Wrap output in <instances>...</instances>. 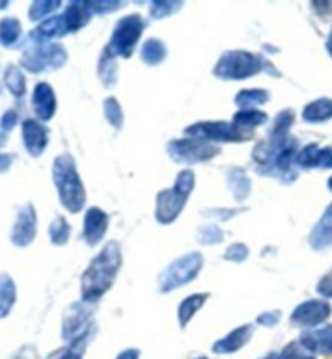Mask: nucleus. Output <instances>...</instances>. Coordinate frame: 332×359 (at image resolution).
Wrapping results in <instances>:
<instances>
[{
	"label": "nucleus",
	"instance_id": "f257e3e1",
	"mask_svg": "<svg viewBox=\"0 0 332 359\" xmlns=\"http://www.w3.org/2000/svg\"><path fill=\"white\" fill-rule=\"evenodd\" d=\"M122 266V252L119 243L109 241L104 250L94 257L81 277L83 301L94 303L107 293L115 282Z\"/></svg>",
	"mask_w": 332,
	"mask_h": 359
},
{
	"label": "nucleus",
	"instance_id": "f03ea898",
	"mask_svg": "<svg viewBox=\"0 0 332 359\" xmlns=\"http://www.w3.org/2000/svg\"><path fill=\"white\" fill-rule=\"evenodd\" d=\"M52 177L57 189H59L60 203L63 208L70 212L77 214L84 208L86 203V193L78 175L75 161L70 154H62L54 161L52 167Z\"/></svg>",
	"mask_w": 332,
	"mask_h": 359
},
{
	"label": "nucleus",
	"instance_id": "7ed1b4c3",
	"mask_svg": "<svg viewBox=\"0 0 332 359\" xmlns=\"http://www.w3.org/2000/svg\"><path fill=\"white\" fill-rule=\"evenodd\" d=\"M194 188V173L192 170H183L178 173L175 187L172 189H164L157 194L156 199V219L159 224H172L182 209L185 208V203L190 193Z\"/></svg>",
	"mask_w": 332,
	"mask_h": 359
},
{
	"label": "nucleus",
	"instance_id": "20e7f679",
	"mask_svg": "<svg viewBox=\"0 0 332 359\" xmlns=\"http://www.w3.org/2000/svg\"><path fill=\"white\" fill-rule=\"evenodd\" d=\"M270 63L263 57L244 50L225 52L214 68V75L220 80H245L263 70H267Z\"/></svg>",
	"mask_w": 332,
	"mask_h": 359
},
{
	"label": "nucleus",
	"instance_id": "39448f33",
	"mask_svg": "<svg viewBox=\"0 0 332 359\" xmlns=\"http://www.w3.org/2000/svg\"><path fill=\"white\" fill-rule=\"evenodd\" d=\"M145 21L140 15H128V17L122 18L115 26L112 38L105 47L104 54L109 55L110 59L115 57H124L128 59L133 54L136 44L143 34Z\"/></svg>",
	"mask_w": 332,
	"mask_h": 359
},
{
	"label": "nucleus",
	"instance_id": "423d86ee",
	"mask_svg": "<svg viewBox=\"0 0 332 359\" xmlns=\"http://www.w3.org/2000/svg\"><path fill=\"white\" fill-rule=\"evenodd\" d=\"M203 256L199 252H190V255L173 261L164 272L159 276V288L162 293H171L172 290L183 287L192 282L201 271Z\"/></svg>",
	"mask_w": 332,
	"mask_h": 359
},
{
	"label": "nucleus",
	"instance_id": "0eeeda50",
	"mask_svg": "<svg viewBox=\"0 0 332 359\" xmlns=\"http://www.w3.org/2000/svg\"><path fill=\"white\" fill-rule=\"evenodd\" d=\"M185 135L206 142H241L248 141L253 136L251 131L240 128L235 123H227V121H201V123H194L188 126L185 130Z\"/></svg>",
	"mask_w": 332,
	"mask_h": 359
},
{
	"label": "nucleus",
	"instance_id": "6e6552de",
	"mask_svg": "<svg viewBox=\"0 0 332 359\" xmlns=\"http://www.w3.org/2000/svg\"><path fill=\"white\" fill-rule=\"evenodd\" d=\"M89 306H91V303H88V301L73 304L72 308L67 311L65 318H63L62 337L65 341L72 343V350L75 351H78V346L84 348V343H86L88 339L89 318H91L94 311L93 308H89Z\"/></svg>",
	"mask_w": 332,
	"mask_h": 359
},
{
	"label": "nucleus",
	"instance_id": "1a4fd4ad",
	"mask_svg": "<svg viewBox=\"0 0 332 359\" xmlns=\"http://www.w3.org/2000/svg\"><path fill=\"white\" fill-rule=\"evenodd\" d=\"M67 62V52L59 44H36L21 57V67L31 73L57 70Z\"/></svg>",
	"mask_w": 332,
	"mask_h": 359
},
{
	"label": "nucleus",
	"instance_id": "9d476101",
	"mask_svg": "<svg viewBox=\"0 0 332 359\" xmlns=\"http://www.w3.org/2000/svg\"><path fill=\"white\" fill-rule=\"evenodd\" d=\"M168 156L178 163H198L214 159L219 154V147L211 144V142L194 140V138H183L168 142Z\"/></svg>",
	"mask_w": 332,
	"mask_h": 359
},
{
	"label": "nucleus",
	"instance_id": "9b49d317",
	"mask_svg": "<svg viewBox=\"0 0 332 359\" xmlns=\"http://www.w3.org/2000/svg\"><path fill=\"white\" fill-rule=\"evenodd\" d=\"M36 226H38V217H36V210L33 204H25L20 208L17 220H15L12 230V243L15 246L25 248L33 243L36 238Z\"/></svg>",
	"mask_w": 332,
	"mask_h": 359
},
{
	"label": "nucleus",
	"instance_id": "f8f14e48",
	"mask_svg": "<svg viewBox=\"0 0 332 359\" xmlns=\"http://www.w3.org/2000/svg\"><path fill=\"white\" fill-rule=\"evenodd\" d=\"M332 314V308L329 303L319 299L305 301L292 313V324L302 327H314L323 324V322Z\"/></svg>",
	"mask_w": 332,
	"mask_h": 359
},
{
	"label": "nucleus",
	"instance_id": "ddd939ff",
	"mask_svg": "<svg viewBox=\"0 0 332 359\" xmlns=\"http://www.w3.org/2000/svg\"><path fill=\"white\" fill-rule=\"evenodd\" d=\"M300 345L310 353L318 355H332V325L323 329L307 330L300 335Z\"/></svg>",
	"mask_w": 332,
	"mask_h": 359
},
{
	"label": "nucleus",
	"instance_id": "4468645a",
	"mask_svg": "<svg viewBox=\"0 0 332 359\" xmlns=\"http://www.w3.org/2000/svg\"><path fill=\"white\" fill-rule=\"evenodd\" d=\"M23 142L29 156L39 157L47 147V128L36 120H26L23 123Z\"/></svg>",
	"mask_w": 332,
	"mask_h": 359
},
{
	"label": "nucleus",
	"instance_id": "2eb2a0df",
	"mask_svg": "<svg viewBox=\"0 0 332 359\" xmlns=\"http://www.w3.org/2000/svg\"><path fill=\"white\" fill-rule=\"evenodd\" d=\"M109 225V217L107 214L102 212L101 209L91 208L86 212V217H84V240L89 246L98 245L99 241L104 238L105 231H107Z\"/></svg>",
	"mask_w": 332,
	"mask_h": 359
},
{
	"label": "nucleus",
	"instance_id": "dca6fc26",
	"mask_svg": "<svg viewBox=\"0 0 332 359\" xmlns=\"http://www.w3.org/2000/svg\"><path fill=\"white\" fill-rule=\"evenodd\" d=\"M33 109L34 114L42 121H49L54 117L55 109H57V100L54 89H52L47 83L36 84L34 93H33Z\"/></svg>",
	"mask_w": 332,
	"mask_h": 359
},
{
	"label": "nucleus",
	"instance_id": "f3484780",
	"mask_svg": "<svg viewBox=\"0 0 332 359\" xmlns=\"http://www.w3.org/2000/svg\"><path fill=\"white\" fill-rule=\"evenodd\" d=\"M295 162L305 168H332V147L310 144L298 152Z\"/></svg>",
	"mask_w": 332,
	"mask_h": 359
},
{
	"label": "nucleus",
	"instance_id": "a211bd4d",
	"mask_svg": "<svg viewBox=\"0 0 332 359\" xmlns=\"http://www.w3.org/2000/svg\"><path fill=\"white\" fill-rule=\"evenodd\" d=\"M253 335V327L251 325H241L234 332H230L227 337H224L223 340L215 341L213 346V351L218 353V355H229V353L239 351L241 346H245L246 343L250 341Z\"/></svg>",
	"mask_w": 332,
	"mask_h": 359
},
{
	"label": "nucleus",
	"instance_id": "6ab92c4d",
	"mask_svg": "<svg viewBox=\"0 0 332 359\" xmlns=\"http://www.w3.org/2000/svg\"><path fill=\"white\" fill-rule=\"evenodd\" d=\"M310 245L316 251L328 250L332 246V204L326 209L323 217L319 219L310 235Z\"/></svg>",
	"mask_w": 332,
	"mask_h": 359
},
{
	"label": "nucleus",
	"instance_id": "aec40b11",
	"mask_svg": "<svg viewBox=\"0 0 332 359\" xmlns=\"http://www.w3.org/2000/svg\"><path fill=\"white\" fill-rule=\"evenodd\" d=\"M62 17L65 20L68 33H73V31L81 29L91 20V10L88 2H70Z\"/></svg>",
	"mask_w": 332,
	"mask_h": 359
},
{
	"label": "nucleus",
	"instance_id": "412c9836",
	"mask_svg": "<svg viewBox=\"0 0 332 359\" xmlns=\"http://www.w3.org/2000/svg\"><path fill=\"white\" fill-rule=\"evenodd\" d=\"M67 33H68V29H67V25H65V20H63V17H52L49 20L42 21L38 28H36L33 33L29 34V38L34 42H38V44H41V42H44L47 39L65 36Z\"/></svg>",
	"mask_w": 332,
	"mask_h": 359
},
{
	"label": "nucleus",
	"instance_id": "4be33fe9",
	"mask_svg": "<svg viewBox=\"0 0 332 359\" xmlns=\"http://www.w3.org/2000/svg\"><path fill=\"white\" fill-rule=\"evenodd\" d=\"M332 118V99L323 97L308 104L303 110V120L308 123H323Z\"/></svg>",
	"mask_w": 332,
	"mask_h": 359
},
{
	"label": "nucleus",
	"instance_id": "5701e85b",
	"mask_svg": "<svg viewBox=\"0 0 332 359\" xmlns=\"http://www.w3.org/2000/svg\"><path fill=\"white\" fill-rule=\"evenodd\" d=\"M17 301V287L7 273L0 276V319L7 318Z\"/></svg>",
	"mask_w": 332,
	"mask_h": 359
},
{
	"label": "nucleus",
	"instance_id": "b1692460",
	"mask_svg": "<svg viewBox=\"0 0 332 359\" xmlns=\"http://www.w3.org/2000/svg\"><path fill=\"white\" fill-rule=\"evenodd\" d=\"M208 297H209L208 293H199L182 301V304L178 306V324H180L182 329H185L193 316L203 308V304L206 303Z\"/></svg>",
	"mask_w": 332,
	"mask_h": 359
},
{
	"label": "nucleus",
	"instance_id": "393cba45",
	"mask_svg": "<svg viewBox=\"0 0 332 359\" xmlns=\"http://www.w3.org/2000/svg\"><path fill=\"white\" fill-rule=\"evenodd\" d=\"M229 188L230 191L234 193V198L237 201H244L250 194L251 189V182L250 178L246 177V173L241 170V168H232L227 177Z\"/></svg>",
	"mask_w": 332,
	"mask_h": 359
},
{
	"label": "nucleus",
	"instance_id": "a878e982",
	"mask_svg": "<svg viewBox=\"0 0 332 359\" xmlns=\"http://www.w3.org/2000/svg\"><path fill=\"white\" fill-rule=\"evenodd\" d=\"M167 49L164 42L159 39H147L143 47H141V60H143L146 65H157L162 60L166 59Z\"/></svg>",
	"mask_w": 332,
	"mask_h": 359
},
{
	"label": "nucleus",
	"instance_id": "bb28decb",
	"mask_svg": "<svg viewBox=\"0 0 332 359\" xmlns=\"http://www.w3.org/2000/svg\"><path fill=\"white\" fill-rule=\"evenodd\" d=\"M266 121H267V115L256 109L240 110V112H237L234 117V123L237 126H240V128L248 130V131H250V128H255V126L265 125Z\"/></svg>",
	"mask_w": 332,
	"mask_h": 359
},
{
	"label": "nucleus",
	"instance_id": "cd10ccee",
	"mask_svg": "<svg viewBox=\"0 0 332 359\" xmlns=\"http://www.w3.org/2000/svg\"><path fill=\"white\" fill-rule=\"evenodd\" d=\"M4 83L5 86L8 88V91L13 94V96L21 97L25 96L26 93V80L25 75L18 70V67L8 65L7 70H5L4 75Z\"/></svg>",
	"mask_w": 332,
	"mask_h": 359
},
{
	"label": "nucleus",
	"instance_id": "c85d7f7f",
	"mask_svg": "<svg viewBox=\"0 0 332 359\" xmlns=\"http://www.w3.org/2000/svg\"><path fill=\"white\" fill-rule=\"evenodd\" d=\"M267 99H270V93L265 91V89H246V91H240L237 94L235 102L239 107L246 110L256 107V105L266 104Z\"/></svg>",
	"mask_w": 332,
	"mask_h": 359
},
{
	"label": "nucleus",
	"instance_id": "c756f323",
	"mask_svg": "<svg viewBox=\"0 0 332 359\" xmlns=\"http://www.w3.org/2000/svg\"><path fill=\"white\" fill-rule=\"evenodd\" d=\"M21 36V25L17 18H4L0 21V44L13 46Z\"/></svg>",
	"mask_w": 332,
	"mask_h": 359
},
{
	"label": "nucleus",
	"instance_id": "7c9ffc66",
	"mask_svg": "<svg viewBox=\"0 0 332 359\" xmlns=\"http://www.w3.org/2000/svg\"><path fill=\"white\" fill-rule=\"evenodd\" d=\"M70 225H68V222L59 215V217H55L52 220V224L49 226V236H51V241L54 243V245H65L70 238Z\"/></svg>",
	"mask_w": 332,
	"mask_h": 359
},
{
	"label": "nucleus",
	"instance_id": "2f4dec72",
	"mask_svg": "<svg viewBox=\"0 0 332 359\" xmlns=\"http://www.w3.org/2000/svg\"><path fill=\"white\" fill-rule=\"evenodd\" d=\"M104 115L114 128L120 130L124 125V112L115 97H107L104 100Z\"/></svg>",
	"mask_w": 332,
	"mask_h": 359
},
{
	"label": "nucleus",
	"instance_id": "473e14b6",
	"mask_svg": "<svg viewBox=\"0 0 332 359\" xmlns=\"http://www.w3.org/2000/svg\"><path fill=\"white\" fill-rule=\"evenodd\" d=\"M99 76H101L102 83L105 86L110 88L117 80V65H115L114 59H110L109 55H102L101 65H99Z\"/></svg>",
	"mask_w": 332,
	"mask_h": 359
},
{
	"label": "nucleus",
	"instance_id": "72a5a7b5",
	"mask_svg": "<svg viewBox=\"0 0 332 359\" xmlns=\"http://www.w3.org/2000/svg\"><path fill=\"white\" fill-rule=\"evenodd\" d=\"M57 7H60V2H33L29 7V20L41 21L51 12H54Z\"/></svg>",
	"mask_w": 332,
	"mask_h": 359
},
{
	"label": "nucleus",
	"instance_id": "f704fd0d",
	"mask_svg": "<svg viewBox=\"0 0 332 359\" xmlns=\"http://www.w3.org/2000/svg\"><path fill=\"white\" fill-rule=\"evenodd\" d=\"M182 2H154L151 8V17L156 20L166 18L168 15L178 12L182 8Z\"/></svg>",
	"mask_w": 332,
	"mask_h": 359
},
{
	"label": "nucleus",
	"instance_id": "c9c22d12",
	"mask_svg": "<svg viewBox=\"0 0 332 359\" xmlns=\"http://www.w3.org/2000/svg\"><path fill=\"white\" fill-rule=\"evenodd\" d=\"M223 240H224L223 230L214 225L203 226V229H199L198 231V241L203 243V245H215V243H220Z\"/></svg>",
	"mask_w": 332,
	"mask_h": 359
},
{
	"label": "nucleus",
	"instance_id": "e433bc0d",
	"mask_svg": "<svg viewBox=\"0 0 332 359\" xmlns=\"http://www.w3.org/2000/svg\"><path fill=\"white\" fill-rule=\"evenodd\" d=\"M279 359H316L313 355H310V351L305 350V348L300 345V343H291V345L286 346V350L281 353V358Z\"/></svg>",
	"mask_w": 332,
	"mask_h": 359
},
{
	"label": "nucleus",
	"instance_id": "4c0bfd02",
	"mask_svg": "<svg viewBox=\"0 0 332 359\" xmlns=\"http://www.w3.org/2000/svg\"><path fill=\"white\" fill-rule=\"evenodd\" d=\"M248 248L244 243H235L227 251H225V259L232 262H244L248 257Z\"/></svg>",
	"mask_w": 332,
	"mask_h": 359
},
{
	"label": "nucleus",
	"instance_id": "58836bf2",
	"mask_svg": "<svg viewBox=\"0 0 332 359\" xmlns=\"http://www.w3.org/2000/svg\"><path fill=\"white\" fill-rule=\"evenodd\" d=\"M91 13H110L119 10L122 2H88Z\"/></svg>",
	"mask_w": 332,
	"mask_h": 359
},
{
	"label": "nucleus",
	"instance_id": "ea45409f",
	"mask_svg": "<svg viewBox=\"0 0 332 359\" xmlns=\"http://www.w3.org/2000/svg\"><path fill=\"white\" fill-rule=\"evenodd\" d=\"M318 293L324 298H332V271H329L326 276L319 280L318 283Z\"/></svg>",
	"mask_w": 332,
	"mask_h": 359
},
{
	"label": "nucleus",
	"instance_id": "a19ab883",
	"mask_svg": "<svg viewBox=\"0 0 332 359\" xmlns=\"http://www.w3.org/2000/svg\"><path fill=\"white\" fill-rule=\"evenodd\" d=\"M258 324L265 325V327H272L276 325L279 320H281V311H270V313H263L261 316H258Z\"/></svg>",
	"mask_w": 332,
	"mask_h": 359
},
{
	"label": "nucleus",
	"instance_id": "79ce46f5",
	"mask_svg": "<svg viewBox=\"0 0 332 359\" xmlns=\"http://www.w3.org/2000/svg\"><path fill=\"white\" fill-rule=\"evenodd\" d=\"M17 121H18V114L15 112V110H8V112L4 114L2 120H0V126H2L4 131H10L15 128Z\"/></svg>",
	"mask_w": 332,
	"mask_h": 359
},
{
	"label": "nucleus",
	"instance_id": "37998d69",
	"mask_svg": "<svg viewBox=\"0 0 332 359\" xmlns=\"http://www.w3.org/2000/svg\"><path fill=\"white\" fill-rule=\"evenodd\" d=\"M13 159H15V156L4 154V152H0V173H5L10 167H12Z\"/></svg>",
	"mask_w": 332,
	"mask_h": 359
},
{
	"label": "nucleus",
	"instance_id": "c03bdc74",
	"mask_svg": "<svg viewBox=\"0 0 332 359\" xmlns=\"http://www.w3.org/2000/svg\"><path fill=\"white\" fill-rule=\"evenodd\" d=\"M138 358H140L138 350H125L124 353H120L117 359H138Z\"/></svg>",
	"mask_w": 332,
	"mask_h": 359
},
{
	"label": "nucleus",
	"instance_id": "a18cd8bd",
	"mask_svg": "<svg viewBox=\"0 0 332 359\" xmlns=\"http://www.w3.org/2000/svg\"><path fill=\"white\" fill-rule=\"evenodd\" d=\"M80 355H81V353H78V351H75V350H70V351H67L65 355H63V356L59 358V359H81Z\"/></svg>",
	"mask_w": 332,
	"mask_h": 359
},
{
	"label": "nucleus",
	"instance_id": "49530a36",
	"mask_svg": "<svg viewBox=\"0 0 332 359\" xmlns=\"http://www.w3.org/2000/svg\"><path fill=\"white\" fill-rule=\"evenodd\" d=\"M328 50H329V54L332 55V31H331V36H329V41H328Z\"/></svg>",
	"mask_w": 332,
	"mask_h": 359
},
{
	"label": "nucleus",
	"instance_id": "de8ad7c7",
	"mask_svg": "<svg viewBox=\"0 0 332 359\" xmlns=\"http://www.w3.org/2000/svg\"><path fill=\"white\" fill-rule=\"evenodd\" d=\"M263 359H279L276 355H274V353H272V355H267L266 358H263Z\"/></svg>",
	"mask_w": 332,
	"mask_h": 359
},
{
	"label": "nucleus",
	"instance_id": "09e8293b",
	"mask_svg": "<svg viewBox=\"0 0 332 359\" xmlns=\"http://www.w3.org/2000/svg\"><path fill=\"white\" fill-rule=\"evenodd\" d=\"M328 187H329V189L332 191V177L329 178V182H328Z\"/></svg>",
	"mask_w": 332,
	"mask_h": 359
},
{
	"label": "nucleus",
	"instance_id": "8fccbe9b",
	"mask_svg": "<svg viewBox=\"0 0 332 359\" xmlns=\"http://www.w3.org/2000/svg\"><path fill=\"white\" fill-rule=\"evenodd\" d=\"M199 359H206V358H199Z\"/></svg>",
	"mask_w": 332,
	"mask_h": 359
}]
</instances>
